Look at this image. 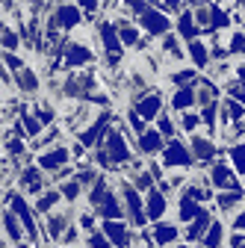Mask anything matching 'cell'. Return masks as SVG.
<instances>
[{"label":"cell","mask_w":245,"mask_h":248,"mask_svg":"<svg viewBox=\"0 0 245 248\" xmlns=\"http://www.w3.org/2000/svg\"><path fill=\"white\" fill-rule=\"evenodd\" d=\"M107 127H109V112H101V115L95 118V124H92L89 130L80 133V145H83V148H98V145H104L101 136L107 133Z\"/></svg>","instance_id":"5bb4252c"},{"label":"cell","mask_w":245,"mask_h":248,"mask_svg":"<svg viewBox=\"0 0 245 248\" xmlns=\"http://www.w3.org/2000/svg\"><path fill=\"white\" fill-rule=\"evenodd\" d=\"M186 56H189V62H192V68L198 71H204V68H213L210 65V59H213V50H210V45L204 42V39H198V42H189V47H186Z\"/></svg>","instance_id":"d6986e66"},{"label":"cell","mask_w":245,"mask_h":248,"mask_svg":"<svg viewBox=\"0 0 245 248\" xmlns=\"http://www.w3.org/2000/svg\"><path fill=\"white\" fill-rule=\"evenodd\" d=\"M228 50L233 56L245 59V33H242V30H230V33H228Z\"/></svg>","instance_id":"836d02e7"},{"label":"cell","mask_w":245,"mask_h":248,"mask_svg":"<svg viewBox=\"0 0 245 248\" xmlns=\"http://www.w3.org/2000/svg\"><path fill=\"white\" fill-rule=\"evenodd\" d=\"M233 77H236V80L245 86V59H239V62H236V68H233Z\"/></svg>","instance_id":"f907efd6"},{"label":"cell","mask_w":245,"mask_h":248,"mask_svg":"<svg viewBox=\"0 0 245 248\" xmlns=\"http://www.w3.org/2000/svg\"><path fill=\"white\" fill-rule=\"evenodd\" d=\"M210 180H213V189H219V192H239L242 189V183H239V177H236V169L233 166H228V163H213V169H210Z\"/></svg>","instance_id":"ba28073f"},{"label":"cell","mask_w":245,"mask_h":248,"mask_svg":"<svg viewBox=\"0 0 245 248\" xmlns=\"http://www.w3.org/2000/svg\"><path fill=\"white\" fill-rule=\"evenodd\" d=\"M3 145H6V157H9V154H12V157H18V154L24 151L21 139H9V136H6V142H3Z\"/></svg>","instance_id":"bcb514c9"},{"label":"cell","mask_w":245,"mask_h":248,"mask_svg":"<svg viewBox=\"0 0 245 248\" xmlns=\"http://www.w3.org/2000/svg\"><path fill=\"white\" fill-rule=\"evenodd\" d=\"M225 112H228V118H230V124H236V121H245V107L236 101V98H225Z\"/></svg>","instance_id":"74e56055"},{"label":"cell","mask_w":245,"mask_h":248,"mask_svg":"<svg viewBox=\"0 0 245 248\" xmlns=\"http://www.w3.org/2000/svg\"><path fill=\"white\" fill-rule=\"evenodd\" d=\"M225 245V222H213V228L207 231V236L201 239V248H222Z\"/></svg>","instance_id":"4dcf8cb0"},{"label":"cell","mask_w":245,"mask_h":248,"mask_svg":"<svg viewBox=\"0 0 245 248\" xmlns=\"http://www.w3.org/2000/svg\"><path fill=\"white\" fill-rule=\"evenodd\" d=\"M157 130L171 142V139H177V124H174V118L168 115V112H163L160 118H157Z\"/></svg>","instance_id":"8d00e7d4"},{"label":"cell","mask_w":245,"mask_h":248,"mask_svg":"<svg viewBox=\"0 0 245 248\" xmlns=\"http://www.w3.org/2000/svg\"><path fill=\"white\" fill-rule=\"evenodd\" d=\"M77 228L95 233V216H92V213H80V216H77Z\"/></svg>","instance_id":"ee69618b"},{"label":"cell","mask_w":245,"mask_h":248,"mask_svg":"<svg viewBox=\"0 0 245 248\" xmlns=\"http://www.w3.org/2000/svg\"><path fill=\"white\" fill-rule=\"evenodd\" d=\"M3 65H6V71H9V68H12V71H18V74L24 71V68H21L24 62H21V59H18L15 53H3Z\"/></svg>","instance_id":"f6af8a7d"},{"label":"cell","mask_w":245,"mask_h":248,"mask_svg":"<svg viewBox=\"0 0 245 248\" xmlns=\"http://www.w3.org/2000/svg\"><path fill=\"white\" fill-rule=\"evenodd\" d=\"M15 50H18V33L9 24H3V53H15Z\"/></svg>","instance_id":"60d3db41"},{"label":"cell","mask_w":245,"mask_h":248,"mask_svg":"<svg viewBox=\"0 0 245 248\" xmlns=\"http://www.w3.org/2000/svg\"><path fill=\"white\" fill-rule=\"evenodd\" d=\"M151 233H154V242H157L160 248H168V245H174V242H180V239H183L180 228H177V225H171V222H157L154 228H151Z\"/></svg>","instance_id":"ffe728a7"},{"label":"cell","mask_w":245,"mask_h":248,"mask_svg":"<svg viewBox=\"0 0 245 248\" xmlns=\"http://www.w3.org/2000/svg\"><path fill=\"white\" fill-rule=\"evenodd\" d=\"M127 124H130V130H133V133H139V136H145V133L151 130V127H148V121H145L136 109H130V112H127Z\"/></svg>","instance_id":"ab89813d"},{"label":"cell","mask_w":245,"mask_h":248,"mask_svg":"<svg viewBox=\"0 0 245 248\" xmlns=\"http://www.w3.org/2000/svg\"><path fill=\"white\" fill-rule=\"evenodd\" d=\"M101 231L109 236L112 248H130V245H133V239H130V228L121 222V219H115V222H101Z\"/></svg>","instance_id":"7c38bea8"},{"label":"cell","mask_w":245,"mask_h":248,"mask_svg":"<svg viewBox=\"0 0 245 248\" xmlns=\"http://www.w3.org/2000/svg\"><path fill=\"white\" fill-rule=\"evenodd\" d=\"M210 12H213V33H230V21H233V12L219 6V3H210Z\"/></svg>","instance_id":"484cf974"},{"label":"cell","mask_w":245,"mask_h":248,"mask_svg":"<svg viewBox=\"0 0 245 248\" xmlns=\"http://www.w3.org/2000/svg\"><path fill=\"white\" fill-rule=\"evenodd\" d=\"M21 189H24L27 195H33V201H36L42 192H47V189H45V177H42V169H36V166L24 169V171H21Z\"/></svg>","instance_id":"ac0fdd59"},{"label":"cell","mask_w":245,"mask_h":248,"mask_svg":"<svg viewBox=\"0 0 245 248\" xmlns=\"http://www.w3.org/2000/svg\"><path fill=\"white\" fill-rule=\"evenodd\" d=\"M65 228H68V216H62V213H50L47 216V239L50 242H56V239L62 242V236H65L62 231Z\"/></svg>","instance_id":"f1b7e54d"},{"label":"cell","mask_w":245,"mask_h":248,"mask_svg":"<svg viewBox=\"0 0 245 248\" xmlns=\"http://www.w3.org/2000/svg\"><path fill=\"white\" fill-rule=\"evenodd\" d=\"M228 157H230V166L236 169V174L245 177V139H239L236 145L228 148Z\"/></svg>","instance_id":"1f68e13d"},{"label":"cell","mask_w":245,"mask_h":248,"mask_svg":"<svg viewBox=\"0 0 245 248\" xmlns=\"http://www.w3.org/2000/svg\"><path fill=\"white\" fill-rule=\"evenodd\" d=\"M166 210H168L166 192H160V189H148V195H145V213H148V222H151V225L163 222Z\"/></svg>","instance_id":"8fae6325"},{"label":"cell","mask_w":245,"mask_h":248,"mask_svg":"<svg viewBox=\"0 0 245 248\" xmlns=\"http://www.w3.org/2000/svg\"><path fill=\"white\" fill-rule=\"evenodd\" d=\"M15 80H18V86L27 92V95H36V89H39V77L30 71V68H24L21 74H15Z\"/></svg>","instance_id":"d590c367"},{"label":"cell","mask_w":245,"mask_h":248,"mask_svg":"<svg viewBox=\"0 0 245 248\" xmlns=\"http://www.w3.org/2000/svg\"><path fill=\"white\" fill-rule=\"evenodd\" d=\"M213 228V213L204 207V213L198 216V219L186 228V231H183V242H189V245H195V242H201L204 236H207V231Z\"/></svg>","instance_id":"2e32d148"},{"label":"cell","mask_w":245,"mask_h":248,"mask_svg":"<svg viewBox=\"0 0 245 248\" xmlns=\"http://www.w3.org/2000/svg\"><path fill=\"white\" fill-rule=\"evenodd\" d=\"M201 124H204V118H201L198 112H192V109L180 115V130H183V133H192V136H195Z\"/></svg>","instance_id":"e575fe53"},{"label":"cell","mask_w":245,"mask_h":248,"mask_svg":"<svg viewBox=\"0 0 245 248\" xmlns=\"http://www.w3.org/2000/svg\"><path fill=\"white\" fill-rule=\"evenodd\" d=\"M77 236H80V231H77V228H68V231H65V236H62V245H74V242H77Z\"/></svg>","instance_id":"681fc988"},{"label":"cell","mask_w":245,"mask_h":248,"mask_svg":"<svg viewBox=\"0 0 245 248\" xmlns=\"http://www.w3.org/2000/svg\"><path fill=\"white\" fill-rule=\"evenodd\" d=\"M101 151L107 154V160H109V163H127V160H130V145L124 142L121 130L107 133V139H104V148H101Z\"/></svg>","instance_id":"30bf717a"},{"label":"cell","mask_w":245,"mask_h":248,"mask_svg":"<svg viewBox=\"0 0 245 248\" xmlns=\"http://www.w3.org/2000/svg\"><path fill=\"white\" fill-rule=\"evenodd\" d=\"M174 248H195V245H189V242H183V245H180V242H177Z\"/></svg>","instance_id":"f5cc1de1"},{"label":"cell","mask_w":245,"mask_h":248,"mask_svg":"<svg viewBox=\"0 0 245 248\" xmlns=\"http://www.w3.org/2000/svg\"><path fill=\"white\" fill-rule=\"evenodd\" d=\"M136 112H139L145 121H157V118L163 115V95H160V92H151V95L139 98V101H136Z\"/></svg>","instance_id":"e0dca14e"},{"label":"cell","mask_w":245,"mask_h":248,"mask_svg":"<svg viewBox=\"0 0 245 248\" xmlns=\"http://www.w3.org/2000/svg\"><path fill=\"white\" fill-rule=\"evenodd\" d=\"M62 56H65V65H68V68H80V65H89V62L95 59L92 47H89V45H80V42H71V45H65Z\"/></svg>","instance_id":"9a60e30c"},{"label":"cell","mask_w":245,"mask_h":248,"mask_svg":"<svg viewBox=\"0 0 245 248\" xmlns=\"http://www.w3.org/2000/svg\"><path fill=\"white\" fill-rule=\"evenodd\" d=\"M83 6H77V3H59L53 12H50V27L47 30H77L80 24H83Z\"/></svg>","instance_id":"52a82bcc"},{"label":"cell","mask_w":245,"mask_h":248,"mask_svg":"<svg viewBox=\"0 0 245 248\" xmlns=\"http://www.w3.org/2000/svg\"><path fill=\"white\" fill-rule=\"evenodd\" d=\"M230 225H233V231H242V233H245V207H239V213L233 216Z\"/></svg>","instance_id":"c3c4849f"},{"label":"cell","mask_w":245,"mask_h":248,"mask_svg":"<svg viewBox=\"0 0 245 248\" xmlns=\"http://www.w3.org/2000/svg\"><path fill=\"white\" fill-rule=\"evenodd\" d=\"M71 148H65V145H56V148H50V151H45V154H39V169L42 171H59V169H65V166H71Z\"/></svg>","instance_id":"9c48e42d"},{"label":"cell","mask_w":245,"mask_h":248,"mask_svg":"<svg viewBox=\"0 0 245 248\" xmlns=\"http://www.w3.org/2000/svg\"><path fill=\"white\" fill-rule=\"evenodd\" d=\"M189 148H192V157L201 160V163H210L213 157H219V154H222V148L216 142H213L210 136H201V133H195L189 139Z\"/></svg>","instance_id":"4fadbf2b"},{"label":"cell","mask_w":245,"mask_h":248,"mask_svg":"<svg viewBox=\"0 0 245 248\" xmlns=\"http://www.w3.org/2000/svg\"><path fill=\"white\" fill-rule=\"evenodd\" d=\"M71 174H74V166H65V169L56 171V180H65V177H71Z\"/></svg>","instance_id":"816d5d0a"},{"label":"cell","mask_w":245,"mask_h":248,"mask_svg":"<svg viewBox=\"0 0 245 248\" xmlns=\"http://www.w3.org/2000/svg\"><path fill=\"white\" fill-rule=\"evenodd\" d=\"M168 104H171V109H177L183 115V112H189L198 104V95H195V89H174L168 95Z\"/></svg>","instance_id":"cb8c5ba5"},{"label":"cell","mask_w":245,"mask_h":248,"mask_svg":"<svg viewBox=\"0 0 245 248\" xmlns=\"http://www.w3.org/2000/svg\"><path fill=\"white\" fill-rule=\"evenodd\" d=\"M86 245H89V248H112V242H109V236H107L104 231H95V233H89Z\"/></svg>","instance_id":"7bdbcfd3"},{"label":"cell","mask_w":245,"mask_h":248,"mask_svg":"<svg viewBox=\"0 0 245 248\" xmlns=\"http://www.w3.org/2000/svg\"><path fill=\"white\" fill-rule=\"evenodd\" d=\"M59 192H62V201H68V204H74V201L80 198V192H83V183H80V180H71V183H62V186H59Z\"/></svg>","instance_id":"f35d334b"},{"label":"cell","mask_w":245,"mask_h":248,"mask_svg":"<svg viewBox=\"0 0 245 248\" xmlns=\"http://www.w3.org/2000/svg\"><path fill=\"white\" fill-rule=\"evenodd\" d=\"M166 136L160 133V130H154L151 127L145 136H139V142H136V148H139V154H145V157H151V154H163L166 151Z\"/></svg>","instance_id":"44dd1931"},{"label":"cell","mask_w":245,"mask_h":248,"mask_svg":"<svg viewBox=\"0 0 245 248\" xmlns=\"http://www.w3.org/2000/svg\"><path fill=\"white\" fill-rule=\"evenodd\" d=\"M3 201H6V207L18 216V219H21V225L27 228V233H30V242H33L36 245V233L42 231V225H36V207H30L27 201H24V195H18V192H9L6 189V195H3ZM45 233V231H42Z\"/></svg>","instance_id":"7a4b0ae2"},{"label":"cell","mask_w":245,"mask_h":248,"mask_svg":"<svg viewBox=\"0 0 245 248\" xmlns=\"http://www.w3.org/2000/svg\"><path fill=\"white\" fill-rule=\"evenodd\" d=\"M163 15H183V12H186V6H183V3H177V0H163V3H154Z\"/></svg>","instance_id":"b9f144b4"},{"label":"cell","mask_w":245,"mask_h":248,"mask_svg":"<svg viewBox=\"0 0 245 248\" xmlns=\"http://www.w3.org/2000/svg\"><path fill=\"white\" fill-rule=\"evenodd\" d=\"M118 36H121V45H124V47H136L139 39H142V33H139V27H136L133 18L118 21Z\"/></svg>","instance_id":"4316f807"},{"label":"cell","mask_w":245,"mask_h":248,"mask_svg":"<svg viewBox=\"0 0 245 248\" xmlns=\"http://www.w3.org/2000/svg\"><path fill=\"white\" fill-rule=\"evenodd\" d=\"M98 36H101V47L107 50V59L115 65V62L124 56V45H121L118 27L109 21V15H104V18H101V24H98Z\"/></svg>","instance_id":"3957f363"},{"label":"cell","mask_w":245,"mask_h":248,"mask_svg":"<svg viewBox=\"0 0 245 248\" xmlns=\"http://www.w3.org/2000/svg\"><path fill=\"white\" fill-rule=\"evenodd\" d=\"M89 204L98 210V216H101L104 222H115V219H121V216H124V207H121L118 195L107 186V180H104V177L95 183V189L89 192Z\"/></svg>","instance_id":"6da1fadb"},{"label":"cell","mask_w":245,"mask_h":248,"mask_svg":"<svg viewBox=\"0 0 245 248\" xmlns=\"http://www.w3.org/2000/svg\"><path fill=\"white\" fill-rule=\"evenodd\" d=\"M121 201H124V210H127V219H130V225L133 228H145V222H148V213H145V201H142V195L136 192V186L133 183H121Z\"/></svg>","instance_id":"277c9868"},{"label":"cell","mask_w":245,"mask_h":248,"mask_svg":"<svg viewBox=\"0 0 245 248\" xmlns=\"http://www.w3.org/2000/svg\"><path fill=\"white\" fill-rule=\"evenodd\" d=\"M139 27L145 30L151 39H166L168 33H174V30H171V18L163 15L157 6H151L145 15H139Z\"/></svg>","instance_id":"8992f818"},{"label":"cell","mask_w":245,"mask_h":248,"mask_svg":"<svg viewBox=\"0 0 245 248\" xmlns=\"http://www.w3.org/2000/svg\"><path fill=\"white\" fill-rule=\"evenodd\" d=\"M163 56H166L168 62H180L183 56H186V53H183V45H180V36H177V33H168V36L163 39Z\"/></svg>","instance_id":"f546056e"},{"label":"cell","mask_w":245,"mask_h":248,"mask_svg":"<svg viewBox=\"0 0 245 248\" xmlns=\"http://www.w3.org/2000/svg\"><path fill=\"white\" fill-rule=\"evenodd\" d=\"M245 192H216V210L219 213H230L233 207H245Z\"/></svg>","instance_id":"83f0119b"},{"label":"cell","mask_w":245,"mask_h":248,"mask_svg":"<svg viewBox=\"0 0 245 248\" xmlns=\"http://www.w3.org/2000/svg\"><path fill=\"white\" fill-rule=\"evenodd\" d=\"M195 157H192V148L183 142V139H171L163 151V166L166 169H192Z\"/></svg>","instance_id":"5b68a950"},{"label":"cell","mask_w":245,"mask_h":248,"mask_svg":"<svg viewBox=\"0 0 245 248\" xmlns=\"http://www.w3.org/2000/svg\"><path fill=\"white\" fill-rule=\"evenodd\" d=\"M174 33H177L180 39H186V42H198V33H201V30H198L195 12H192L189 6H186V12L177 18V30H174Z\"/></svg>","instance_id":"603a6c76"},{"label":"cell","mask_w":245,"mask_h":248,"mask_svg":"<svg viewBox=\"0 0 245 248\" xmlns=\"http://www.w3.org/2000/svg\"><path fill=\"white\" fill-rule=\"evenodd\" d=\"M228 245H230V248H245V233H242V231H233V233L228 236Z\"/></svg>","instance_id":"7dc6e473"},{"label":"cell","mask_w":245,"mask_h":248,"mask_svg":"<svg viewBox=\"0 0 245 248\" xmlns=\"http://www.w3.org/2000/svg\"><path fill=\"white\" fill-rule=\"evenodd\" d=\"M3 233H6L3 239H6V242L12 239V245H21V242H24V233H21V219H18V216H15L9 207L3 210Z\"/></svg>","instance_id":"d4e9b609"},{"label":"cell","mask_w":245,"mask_h":248,"mask_svg":"<svg viewBox=\"0 0 245 248\" xmlns=\"http://www.w3.org/2000/svg\"><path fill=\"white\" fill-rule=\"evenodd\" d=\"M201 213H204V204H198V201L189 198V195H180V201H177V222L192 225Z\"/></svg>","instance_id":"7402d4cb"},{"label":"cell","mask_w":245,"mask_h":248,"mask_svg":"<svg viewBox=\"0 0 245 248\" xmlns=\"http://www.w3.org/2000/svg\"><path fill=\"white\" fill-rule=\"evenodd\" d=\"M59 201H62V192H59V189H47V192H42L36 201H33V207H36V213H47L53 204H59Z\"/></svg>","instance_id":"d6a6232c"}]
</instances>
